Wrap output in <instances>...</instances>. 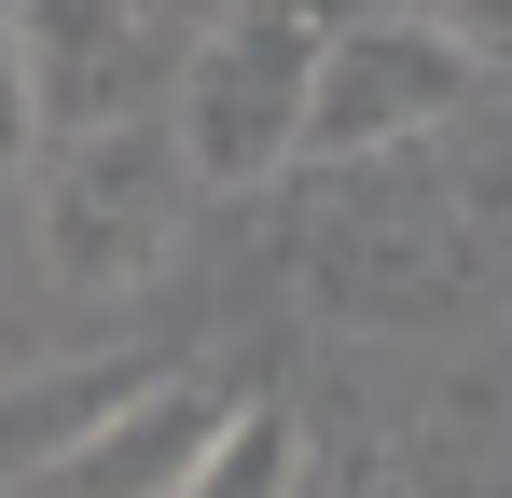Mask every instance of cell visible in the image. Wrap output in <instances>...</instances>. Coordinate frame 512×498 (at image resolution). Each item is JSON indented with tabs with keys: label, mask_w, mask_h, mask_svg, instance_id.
<instances>
[{
	"label": "cell",
	"mask_w": 512,
	"mask_h": 498,
	"mask_svg": "<svg viewBox=\"0 0 512 498\" xmlns=\"http://www.w3.org/2000/svg\"><path fill=\"white\" fill-rule=\"evenodd\" d=\"M319 42L333 14H208L194 56H180L167 139L194 166V194H250L305 153V111H319Z\"/></svg>",
	"instance_id": "6da1fadb"
},
{
	"label": "cell",
	"mask_w": 512,
	"mask_h": 498,
	"mask_svg": "<svg viewBox=\"0 0 512 498\" xmlns=\"http://www.w3.org/2000/svg\"><path fill=\"white\" fill-rule=\"evenodd\" d=\"M471 83H485V70L457 56V28H443V14H333L305 153H319V166H388V153H416L429 125H457V111H471Z\"/></svg>",
	"instance_id": "7a4b0ae2"
},
{
	"label": "cell",
	"mask_w": 512,
	"mask_h": 498,
	"mask_svg": "<svg viewBox=\"0 0 512 498\" xmlns=\"http://www.w3.org/2000/svg\"><path fill=\"white\" fill-rule=\"evenodd\" d=\"M180 208H194L180 139L167 125H111V139L42 166V263H56L70 291H139L180 249Z\"/></svg>",
	"instance_id": "3957f363"
},
{
	"label": "cell",
	"mask_w": 512,
	"mask_h": 498,
	"mask_svg": "<svg viewBox=\"0 0 512 498\" xmlns=\"http://www.w3.org/2000/svg\"><path fill=\"white\" fill-rule=\"evenodd\" d=\"M180 56H194V28H180V14H125V0H42V14H28L42 139H56V153H84V139H111V125H167Z\"/></svg>",
	"instance_id": "277c9868"
},
{
	"label": "cell",
	"mask_w": 512,
	"mask_h": 498,
	"mask_svg": "<svg viewBox=\"0 0 512 498\" xmlns=\"http://www.w3.org/2000/svg\"><path fill=\"white\" fill-rule=\"evenodd\" d=\"M222 415H236V402H208V388H180V374H153L139 402H111V415L84 429V443H70V457L42 471V498H180L194 471H208Z\"/></svg>",
	"instance_id": "5b68a950"
},
{
	"label": "cell",
	"mask_w": 512,
	"mask_h": 498,
	"mask_svg": "<svg viewBox=\"0 0 512 498\" xmlns=\"http://www.w3.org/2000/svg\"><path fill=\"white\" fill-rule=\"evenodd\" d=\"M291 485H305V415L291 402H236L222 443H208V471L180 498H291Z\"/></svg>",
	"instance_id": "8992f818"
},
{
	"label": "cell",
	"mask_w": 512,
	"mask_h": 498,
	"mask_svg": "<svg viewBox=\"0 0 512 498\" xmlns=\"http://www.w3.org/2000/svg\"><path fill=\"white\" fill-rule=\"evenodd\" d=\"M153 374H70V388H28V402H0V457H28V471H56L70 443H84L111 402H139Z\"/></svg>",
	"instance_id": "52a82bcc"
},
{
	"label": "cell",
	"mask_w": 512,
	"mask_h": 498,
	"mask_svg": "<svg viewBox=\"0 0 512 498\" xmlns=\"http://www.w3.org/2000/svg\"><path fill=\"white\" fill-rule=\"evenodd\" d=\"M28 153H56V139H42V83H28V14H0V180Z\"/></svg>",
	"instance_id": "ba28073f"
},
{
	"label": "cell",
	"mask_w": 512,
	"mask_h": 498,
	"mask_svg": "<svg viewBox=\"0 0 512 498\" xmlns=\"http://www.w3.org/2000/svg\"><path fill=\"white\" fill-rule=\"evenodd\" d=\"M443 28H457V56H471V70H485V56H512V0H485V14H443Z\"/></svg>",
	"instance_id": "9c48e42d"
},
{
	"label": "cell",
	"mask_w": 512,
	"mask_h": 498,
	"mask_svg": "<svg viewBox=\"0 0 512 498\" xmlns=\"http://www.w3.org/2000/svg\"><path fill=\"white\" fill-rule=\"evenodd\" d=\"M333 498H416V485H402V471H388V457H360V471H346Z\"/></svg>",
	"instance_id": "30bf717a"
}]
</instances>
